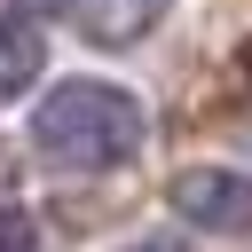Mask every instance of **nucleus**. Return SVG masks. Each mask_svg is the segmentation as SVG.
<instances>
[{
  "label": "nucleus",
  "mask_w": 252,
  "mask_h": 252,
  "mask_svg": "<svg viewBox=\"0 0 252 252\" xmlns=\"http://www.w3.org/2000/svg\"><path fill=\"white\" fill-rule=\"evenodd\" d=\"M142 134H150L142 102H134L126 87H110V79H63V87H47L39 110H32V142H39V158H55V165H71V173L134 165Z\"/></svg>",
  "instance_id": "nucleus-1"
},
{
  "label": "nucleus",
  "mask_w": 252,
  "mask_h": 252,
  "mask_svg": "<svg viewBox=\"0 0 252 252\" xmlns=\"http://www.w3.org/2000/svg\"><path fill=\"white\" fill-rule=\"evenodd\" d=\"M165 197H173V213H181L197 236H252V173H228V165H181Z\"/></svg>",
  "instance_id": "nucleus-2"
},
{
  "label": "nucleus",
  "mask_w": 252,
  "mask_h": 252,
  "mask_svg": "<svg viewBox=\"0 0 252 252\" xmlns=\"http://www.w3.org/2000/svg\"><path fill=\"white\" fill-rule=\"evenodd\" d=\"M158 16H165V0H71L79 39H94V47H134L158 32Z\"/></svg>",
  "instance_id": "nucleus-3"
},
{
  "label": "nucleus",
  "mask_w": 252,
  "mask_h": 252,
  "mask_svg": "<svg viewBox=\"0 0 252 252\" xmlns=\"http://www.w3.org/2000/svg\"><path fill=\"white\" fill-rule=\"evenodd\" d=\"M39 71H47V32L32 16H0V102L32 94Z\"/></svg>",
  "instance_id": "nucleus-4"
},
{
  "label": "nucleus",
  "mask_w": 252,
  "mask_h": 252,
  "mask_svg": "<svg viewBox=\"0 0 252 252\" xmlns=\"http://www.w3.org/2000/svg\"><path fill=\"white\" fill-rule=\"evenodd\" d=\"M0 252H39V228L24 205H0Z\"/></svg>",
  "instance_id": "nucleus-5"
},
{
  "label": "nucleus",
  "mask_w": 252,
  "mask_h": 252,
  "mask_svg": "<svg viewBox=\"0 0 252 252\" xmlns=\"http://www.w3.org/2000/svg\"><path fill=\"white\" fill-rule=\"evenodd\" d=\"M126 252H173V244H158V236H150V244H126Z\"/></svg>",
  "instance_id": "nucleus-6"
}]
</instances>
